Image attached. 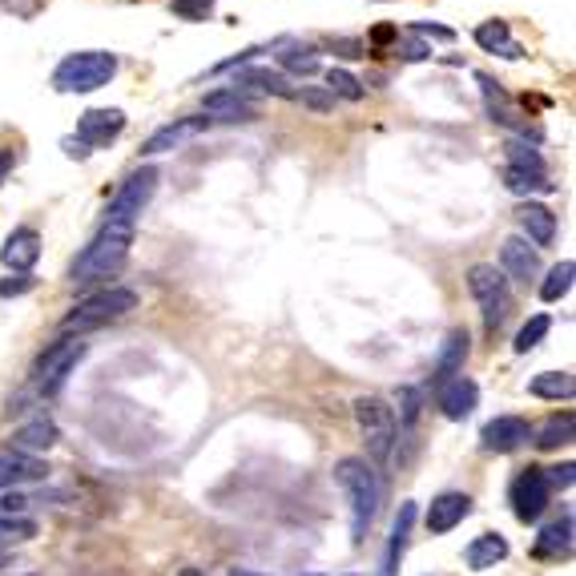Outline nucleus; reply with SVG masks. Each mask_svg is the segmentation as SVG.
Wrapping results in <instances>:
<instances>
[{
    "instance_id": "1",
    "label": "nucleus",
    "mask_w": 576,
    "mask_h": 576,
    "mask_svg": "<svg viewBox=\"0 0 576 576\" xmlns=\"http://www.w3.org/2000/svg\"><path fill=\"white\" fill-rule=\"evenodd\" d=\"M335 480L343 487L347 504H351V541L363 544L367 528L379 516V500H383V484H379L376 467L359 460V455H347L335 464Z\"/></svg>"
},
{
    "instance_id": "2",
    "label": "nucleus",
    "mask_w": 576,
    "mask_h": 576,
    "mask_svg": "<svg viewBox=\"0 0 576 576\" xmlns=\"http://www.w3.org/2000/svg\"><path fill=\"white\" fill-rule=\"evenodd\" d=\"M133 243V226H101L97 238L81 250V258L73 263V282L85 287V282H97V278L117 275L130 258Z\"/></svg>"
},
{
    "instance_id": "3",
    "label": "nucleus",
    "mask_w": 576,
    "mask_h": 576,
    "mask_svg": "<svg viewBox=\"0 0 576 576\" xmlns=\"http://www.w3.org/2000/svg\"><path fill=\"white\" fill-rule=\"evenodd\" d=\"M117 73V56L105 49H85V53H69L53 73V85L61 93H93V89L110 85Z\"/></svg>"
},
{
    "instance_id": "4",
    "label": "nucleus",
    "mask_w": 576,
    "mask_h": 576,
    "mask_svg": "<svg viewBox=\"0 0 576 576\" xmlns=\"http://www.w3.org/2000/svg\"><path fill=\"white\" fill-rule=\"evenodd\" d=\"M133 307H137V290H130V287L97 290V295H89L81 307H73V315H65L61 331H78V335L93 331V327H105V322L130 315Z\"/></svg>"
},
{
    "instance_id": "5",
    "label": "nucleus",
    "mask_w": 576,
    "mask_h": 576,
    "mask_svg": "<svg viewBox=\"0 0 576 576\" xmlns=\"http://www.w3.org/2000/svg\"><path fill=\"white\" fill-rule=\"evenodd\" d=\"M467 290H472V299L480 302V310H484V322L496 331L500 322L508 319L512 310V290H508V278H504V270H496V266H472V275H467Z\"/></svg>"
},
{
    "instance_id": "6",
    "label": "nucleus",
    "mask_w": 576,
    "mask_h": 576,
    "mask_svg": "<svg viewBox=\"0 0 576 576\" xmlns=\"http://www.w3.org/2000/svg\"><path fill=\"white\" fill-rule=\"evenodd\" d=\"M354 420L367 440V452L376 460H388L391 443H395V408H388L379 395H363L354 399Z\"/></svg>"
},
{
    "instance_id": "7",
    "label": "nucleus",
    "mask_w": 576,
    "mask_h": 576,
    "mask_svg": "<svg viewBox=\"0 0 576 576\" xmlns=\"http://www.w3.org/2000/svg\"><path fill=\"white\" fill-rule=\"evenodd\" d=\"M157 169L154 166H142L137 174H130L122 182V189L113 194V202L105 206V226H133V218L150 206V198H154L157 189Z\"/></svg>"
},
{
    "instance_id": "8",
    "label": "nucleus",
    "mask_w": 576,
    "mask_h": 576,
    "mask_svg": "<svg viewBox=\"0 0 576 576\" xmlns=\"http://www.w3.org/2000/svg\"><path fill=\"white\" fill-rule=\"evenodd\" d=\"M81 354H85V339H61V343H53L49 351L37 359V388L44 391V395H53V391H61V383L69 379V371L81 363Z\"/></svg>"
},
{
    "instance_id": "9",
    "label": "nucleus",
    "mask_w": 576,
    "mask_h": 576,
    "mask_svg": "<svg viewBox=\"0 0 576 576\" xmlns=\"http://www.w3.org/2000/svg\"><path fill=\"white\" fill-rule=\"evenodd\" d=\"M508 500H512V512H516V521H536L544 508H548V500H553V487L544 480V467H524L521 476L512 480L508 487Z\"/></svg>"
},
{
    "instance_id": "10",
    "label": "nucleus",
    "mask_w": 576,
    "mask_h": 576,
    "mask_svg": "<svg viewBox=\"0 0 576 576\" xmlns=\"http://www.w3.org/2000/svg\"><path fill=\"white\" fill-rule=\"evenodd\" d=\"M528 435H532L528 420H521V415H496L492 423H484L480 440H484V452L508 455L516 452L521 443H528Z\"/></svg>"
},
{
    "instance_id": "11",
    "label": "nucleus",
    "mask_w": 576,
    "mask_h": 576,
    "mask_svg": "<svg viewBox=\"0 0 576 576\" xmlns=\"http://www.w3.org/2000/svg\"><path fill=\"white\" fill-rule=\"evenodd\" d=\"M125 130V113L122 110H89L81 113V122H78V142L81 145H110L117 142Z\"/></svg>"
},
{
    "instance_id": "12",
    "label": "nucleus",
    "mask_w": 576,
    "mask_h": 576,
    "mask_svg": "<svg viewBox=\"0 0 576 576\" xmlns=\"http://www.w3.org/2000/svg\"><path fill=\"white\" fill-rule=\"evenodd\" d=\"M435 399H440V411L448 420H467L480 403V388L472 379L455 376V379H448V383H440V395Z\"/></svg>"
},
{
    "instance_id": "13",
    "label": "nucleus",
    "mask_w": 576,
    "mask_h": 576,
    "mask_svg": "<svg viewBox=\"0 0 576 576\" xmlns=\"http://www.w3.org/2000/svg\"><path fill=\"white\" fill-rule=\"evenodd\" d=\"M4 266L9 270H17V275H29L37 266V258H41V234L29 230V226H21V230L9 234V243H4Z\"/></svg>"
},
{
    "instance_id": "14",
    "label": "nucleus",
    "mask_w": 576,
    "mask_h": 576,
    "mask_svg": "<svg viewBox=\"0 0 576 576\" xmlns=\"http://www.w3.org/2000/svg\"><path fill=\"white\" fill-rule=\"evenodd\" d=\"M467 512H472V496L443 492V496L432 500V508H428V532H452L460 521H467Z\"/></svg>"
},
{
    "instance_id": "15",
    "label": "nucleus",
    "mask_w": 576,
    "mask_h": 576,
    "mask_svg": "<svg viewBox=\"0 0 576 576\" xmlns=\"http://www.w3.org/2000/svg\"><path fill=\"white\" fill-rule=\"evenodd\" d=\"M500 266H504L516 282H532V278L541 275V258H536V250H532L524 238H508V243L500 246Z\"/></svg>"
},
{
    "instance_id": "16",
    "label": "nucleus",
    "mask_w": 576,
    "mask_h": 576,
    "mask_svg": "<svg viewBox=\"0 0 576 576\" xmlns=\"http://www.w3.org/2000/svg\"><path fill=\"white\" fill-rule=\"evenodd\" d=\"M206 122L210 117H182V122H169V125H162V130L145 142V150L142 154H166V150H177L182 142H189V137H198L202 130H206Z\"/></svg>"
},
{
    "instance_id": "17",
    "label": "nucleus",
    "mask_w": 576,
    "mask_h": 576,
    "mask_svg": "<svg viewBox=\"0 0 576 576\" xmlns=\"http://www.w3.org/2000/svg\"><path fill=\"white\" fill-rule=\"evenodd\" d=\"M532 553L541 560H568L573 556V516H560L556 524H548Z\"/></svg>"
},
{
    "instance_id": "18",
    "label": "nucleus",
    "mask_w": 576,
    "mask_h": 576,
    "mask_svg": "<svg viewBox=\"0 0 576 576\" xmlns=\"http://www.w3.org/2000/svg\"><path fill=\"white\" fill-rule=\"evenodd\" d=\"M504 556H508V541L500 532H484V536H476V541L467 544L464 560L472 573H484V568H496Z\"/></svg>"
},
{
    "instance_id": "19",
    "label": "nucleus",
    "mask_w": 576,
    "mask_h": 576,
    "mask_svg": "<svg viewBox=\"0 0 576 576\" xmlns=\"http://www.w3.org/2000/svg\"><path fill=\"white\" fill-rule=\"evenodd\" d=\"M49 476V467L33 455H21V452H0V487H17L24 480H44Z\"/></svg>"
},
{
    "instance_id": "20",
    "label": "nucleus",
    "mask_w": 576,
    "mask_h": 576,
    "mask_svg": "<svg viewBox=\"0 0 576 576\" xmlns=\"http://www.w3.org/2000/svg\"><path fill=\"white\" fill-rule=\"evenodd\" d=\"M521 226L524 234H528L532 250H541V246H553L556 238V214L548 210V206H536V202H528L521 210Z\"/></svg>"
},
{
    "instance_id": "21",
    "label": "nucleus",
    "mask_w": 576,
    "mask_h": 576,
    "mask_svg": "<svg viewBox=\"0 0 576 576\" xmlns=\"http://www.w3.org/2000/svg\"><path fill=\"white\" fill-rule=\"evenodd\" d=\"M476 44H480V49H487V53L508 56V61H516V56H521V44L512 41L508 24H504V21H484V24H480V29H476Z\"/></svg>"
},
{
    "instance_id": "22",
    "label": "nucleus",
    "mask_w": 576,
    "mask_h": 576,
    "mask_svg": "<svg viewBox=\"0 0 576 576\" xmlns=\"http://www.w3.org/2000/svg\"><path fill=\"white\" fill-rule=\"evenodd\" d=\"M464 359H467V331H452L448 339H443L440 363H435V383L455 379V371L464 367Z\"/></svg>"
},
{
    "instance_id": "23",
    "label": "nucleus",
    "mask_w": 576,
    "mask_h": 576,
    "mask_svg": "<svg viewBox=\"0 0 576 576\" xmlns=\"http://www.w3.org/2000/svg\"><path fill=\"white\" fill-rule=\"evenodd\" d=\"M12 443H17V452L29 455V452H49L56 443V428L49 420H33V423H24L21 432L12 435Z\"/></svg>"
},
{
    "instance_id": "24",
    "label": "nucleus",
    "mask_w": 576,
    "mask_h": 576,
    "mask_svg": "<svg viewBox=\"0 0 576 576\" xmlns=\"http://www.w3.org/2000/svg\"><path fill=\"white\" fill-rule=\"evenodd\" d=\"M206 110L218 113V117H226V122H234V117H246L250 113V93L246 89H222V93H210L206 97Z\"/></svg>"
},
{
    "instance_id": "25",
    "label": "nucleus",
    "mask_w": 576,
    "mask_h": 576,
    "mask_svg": "<svg viewBox=\"0 0 576 576\" xmlns=\"http://www.w3.org/2000/svg\"><path fill=\"white\" fill-rule=\"evenodd\" d=\"M528 391L536 399H573L576 383H573V376H568V371H544V376L532 379Z\"/></svg>"
},
{
    "instance_id": "26",
    "label": "nucleus",
    "mask_w": 576,
    "mask_h": 576,
    "mask_svg": "<svg viewBox=\"0 0 576 576\" xmlns=\"http://www.w3.org/2000/svg\"><path fill=\"white\" fill-rule=\"evenodd\" d=\"M573 275H576V266L568 263V258H565L560 266H553V270H548V278L541 282V299H544V302L565 299L568 290H573Z\"/></svg>"
},
{
    "instance_id": "27",
    "label": "nucleus",
    "mask_w": 576,
    "mask_h": 576,
    "mask_svg": "<svg viewBox=\"0 0 576 576\" xmlns=\"http://www.w3.org/2000/svg\"><path fill=\"white\" fill-rule=\"evenodd\" d=\"M560 443H573V415H568V411L565 415H553V420L536 432V448H544V452H553Z\"/></svg>"
},
{
    "instance_id": "28",
    "label": "nucleus",
    "mask_w": 576,
    "mask_h": 576,
    "mask_svg": "<svg viewBox=\"0 0 576 576\" xmlns=\"http://www.w3.org/2000/svg\"><path fill=\"white\" fill-rule=\"evenodd\" d=\"M504 186L512 189V194H548L553 189V182H548V174H528V169H504Z\"/></svg>"
},
{
    "instance_id": "29",
    "label": "nucleus",
    "mask_w": 576,
    "mask_h": 576,
    "mask_svg": "<svg viewBox=\"0 0 576 576\" xmlns=\"http://www.w3.org/2000/svg\"><path fill=\"white\" fill-rule=\"evenodd\" d=\"M246 85H258V89H266V93H278V97H295V89L287 85V78H278L270 69H250V73H243V78H238V89H246Z\"/></svg>"
},
{
    "instance_id": "30",
    "label": "nucleus",
    "mask_w": 576,
    "mask_h": 576,
    "mask_svg": "<svg viewBox=\"0 0 576 576\" xmlns=\"http://www.w3.org/2000/svg\"><path fill=\"white\" fill-rule=\"evenodd\" d=\"M548 327H553L548 315H532V319L521 327V335H516V354H528L532 347H541V339L548 335Z\"/></svg>"
},
{
    "instance_id": "31",
    "label": "nucleus",
    "mask_w": 576,
    "mask_h": 576,
    "mask_svg": "<svg viewBox=\"0 0 576 576\" xmlns=\"http://www.w3.org/2000/svg\"><path fill=\"white\" fill-rule=\"evenodd\" d=\"M278 61H282V69H290V73H302V78L319 69V53H315L310 44H302V49L295 44V49H287V53H278Z\"/></svg>"
},
{
    "instance_id": "32",
    "label": "nucleus",
    "mask_w": 576,
    "mask_h": 576,
    "mask_svg": "<svg viewBox=\"0 0 576 576\" xmlns=\"http://www.w3.org/2000/svg\"><path fill=\"white\" fill-rule=\"evenodd\" d=\"M37 536V524L33 521H0V553H4V544H24Z\"/></svg>"
},
{
    "instance_id": "33",
    "label": "nucleus",
    "mask_w": 576,
    "mask_h": 576,
    "mask_svg": "<svg viewBox=\"0 0 576 576\" xmlns=\"http://www.w3.org/2000/svg\"><path fill=\"white\" fill-rule=\"evenodd\" d=\"M508 162H512V169H528V174H544V157L536 154L532 145L512 142V145H508Z\"/></svg>"
},
{
    "instance_id": "34",
    "label": "nucleus",
    "mask_w": 576,
    "mask_h": 576,
    "mask_svg": "<svg viewBox=\"0 0 576 576\" xmlns=\"http://www.w3.org/2000/svg\"><path fill=\"white\" fill-rule=\"evenodd\" d=\"M327 85H331V97H347V101L363 97V85H359L351 73H343V69H331V73H327Z\"/></svg>"
},
{
    "instance_id": "35",
    "label": "nucleus",
    "mask_w": 576,
    "mask_h": 576,
    "mask_svg": "<svg viewBox=\"0 0 576 576\" xmlns=\"http://www.w3.org/2000/svg\"><path fill=\"white\" fill-rule=\"evenodd\" d=\"M214 9V0H174V12L186 21H206Z\"/></svg>"
},
{
    "instance_id": "36",
    "label": "nucleus",
    "mask_w": 576,
    "mask_h": 576,
    "mask_svg": "<svg viewBox=\"0 0 576 576\" xmlns=\"http://www.w3.org/2000/svg\"><path fill=\"white\" fill-rule=\"evenodd\" d=\"M29 508V500L21 492H9V496H0V521H21V512Z\"/></svg>"
},
{
    "instance_id": "37",
    "label": "nucleus",
    "mask_w": 576,
    "mask_h": 576,
    "mask_svg": "<svg viewBox=\"0 0 576 576\" xmlns=\"http://www.w3.org/2000/svg\"><path fill=\"white\" fill-rule=\"evenodd\" d=\"M415 415H420V391L403 388V391H399V420L415 423Z\"/></svg>"
},
{
    "instance_id": "38",
    "label": "nucleus",
    "mask_w": 576,
    "mask_h": 576,
    "mask_svg": "<svg viewBox=\"0 0 576 576\" xmlns=\"http://www.w3.org/2000/svg\"><path fill=\"white\" fill-rule=\"evenodd\" d=\"M295 101H302V105H310V110H331L335 97H327V93H315V89H299L295 93Z\"/></svg>"
},
{
    "instance_id": "39",
    "label": "nucleus",
    "mask_w": 576,
    "mask_h": 576,
    "mask_svg": "<svg viewBox=\"0 0 576 576\" xmlns=\"http://www.w3.org/2000/svg\"><path fill=\"white\" fill-rule=\"evenodd\" d=\"M573 464H560V467H548L544 472V480H548V487H573Z\"/></svg>"
},
{
    "instance_id": "40",
    "label": "nucleus",
    "mask_w": 576,
    "mask_h": 576,
    "mask_svg": "<svg viewBox=\"0 0 576 576\" xmlns=\"http://www.w3.org/2000/svg\"><path fill=\"white\" fill-rule=\"evenodd\" d=\"M24 290H33V278L29 275L4 278V282H0V299H9V295H24Z\"/></svg>"
},
{
    "instance_id": "41",
    "label": "nucleus",
    "mask_w": 576,
    "mask_h": 576,
    "mask_svg": "<svg viewBox=\"0 0 576 576\" xmlns=\"http://www.w3.org/2000/svg\"><path fill=\"white\" fill-rule=\"evenodd\" d=\"M9 169H12V154H9V150H0V182L9 177Z\"/></svg>"
},
{
    "instance_id": "42",
    "label": "nucleus",
    "mask_w": 576,
    "mask_h": 576,
    "mask_svg": "<svg viewBox=\"0 0 576 576\" xmlns=\"http://www.w3.org/2000/svg\"><path fill=\"white\" fill-rule=\"evenodd\" d=\"M4 560H9V556H4V553H0V568H4Z\"/></svg>"
},
{
    "instance_id": "43",
    "label": "nucleus",
    "mask_w": 576,
    "mask_h": 576,
    "mask_svg": "<svg viewBox=\"0 0 576 576\" xmlns=\"http://www.w3.org/2000/svg\"><path fill=\"white\" fill-rule=\"evenodd\" d=\"M310 576H315V573H310Z\"/></svg>"
}]
</instances>
